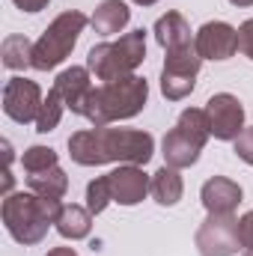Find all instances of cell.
<instances>
[{"label": "cell", "mask_w": 253, "mask_h": 256, "mask_svg": "<svg viewBox=\"0 0 253 256\" xmlns=\"http://www.w3.org/2000/svg\"><path fill=\"white\" fill-rule=\"evenodd\" d=\"M68 155L80 167L102 164H149L155 155V137L137 128H84L68 137Z\"/></svg>", "instance_id": "obj_1"}, {"label": "cell", "mask_w": 253, "mask_h": 256, "mask_svg": "<svg viewBox=\"0 0 253 256\" xmlns=\"http://www.w3.org/2000/svg\"><path fill=\"white\" fill-rule=\"evenodd\" d=\"M60 212H63L60 200L39 196V194H33V191H18V194L3 196V208H0L6 232L18 244H24V248L39 244L48 236V226L57 224Z\"/></svg>", "instance_id": "obj_2"}, {"label": "cell", "mask_w": 253, "mask_h": 256, "mask_svg": "<svg viewBox=\"0 0 253 256\" xmlns=\"http://www.w3.org/2000/svg\"><path fill=\"white\" fill-rule=\"evenodd\" d=\"M149 102V84L140 74H128L120 80H108L98 84L84 108V116L92 122V128L110 126L120 120H131L137 116Z\"/></svg>", "instance_id": "obj_3"}, {"label": "cell", "mask_w": 253, "mask_h": 256, "mask_svg": "<svg viewBox=\"0 0 253 256\" xmlns=\"http://www.w3.org/2000/svg\"><path fill=\"white\" fill-rule=\"evenodd\" d=\"M143 60H146V33L128 30L114 42L92 45L86 54V68L92 72V78L108 84V80H120V78L134 74L137 66H143Z\"/></svg>", "instance_id": "obj_4"}, {"label": "cell", "mask_w": 253, "mask_h": 256, "mask_svg": "<svg viewBox=\"0 0 253 256\" xmlns=\"http://www.w3.org/2000/svg\"><path fill=\"white\" fill-rule=\"evenodd\" d=\"M212 131H208V120H206V110L200 108H185L176 120V126L164 134V143H161V155H164V164L167 167H176V170H185L194 167L200 161V152L206 149Z\"/></svg>", "instance_id": "obj_5"}, {"label": "cell", "mask_w": 253, "mask_h": 256, "mask_svg": "<svg viewBox=\"0 0 253 256\" xmlns=\"http://www.w3.org/2000/svg\"><path fill=\"white\" fill-rule=\"evenodd\" d=\"M86 24H90V18H86L84 12H78V9L60 12V15L45 27V33L33 42V68H36V72H51V68H57V66L74 51V45H78L80 33L86 30Z\"/></svg>", "instance_id": "obj_6"}, {"label": "cell", "mask_w": 253, "mask_h": 256, "mask_svg": "<svg viewBox=\"0 0 253 256\" xmlns=\"http://www.w3.org/2000/svg\"><path fill=\"white\" fill-rule=\"evenodd\" d=\"M200 66H202V57L196 54L194 45L167 51L164 68H161V96L167 102H182L185 96H190L196 86Z\"/></svg>", "instance_id": "obj_7"}, {"label": "cell", "mask_w": 253, "mask_h": 256, "mask_svg": "<svg viewBox=\"0 0 253 256\" xmlns=\"http://www.w3.org/2000/svg\"><path fill=\"white\" fill-rule=\"evenodd\" d=\"M196 254L200 256H236L242 248V236H238V218L236 214H208L196 236H194Z\"/></svg>", "instance_id": "obj_8"}, {"label": "cell", "mask_w": 253, "mask_h": 256, "mask_svg": "<svg viewBox=\"0 0 253 256\" xmlns=\"http://www.w3.org/2000/svg\"><path fill=\"white\" fill-rule=\"evenodd\" d=\"M42 104H45V96H42L36 80H27V78H9L6 80V86H3V114L12 122H18V126L36 122L39 114H42Z\"/></svg>", "instance_id": "obj_9"}, {"label": "cell", "mask_w": 253, "mask_h": 256, "mask_svg": "<svg viewBox=\"0 0 253 256\" xmlns=\"http://www.w3.org/2000/svg\"><path fill=\"white\" fill-rule=\"evenodd\" d=\"M202 110L214 140H236L244 131V108L232 92H214Z\"/></svg>", "instance_id": "obj_10"}, {"label": "cell", "mask_w": 253, "mask_h": 256, "mask_svg": "<svg viewBox=\"0 0 253 256\" xmlns=\"http://www.w3.org/2000/svg\"><path fill=\"white\" fill-rule=\"evenodd\" d=\"M194 48L202 60H230L238 51V30L226 21H206L194 33Z\"/></svg>", "instance_id": "obj_11"}, {"label": "cell", "mask_w": 253, "mask_h": 256, "mask_svg": "<svg viewBox=\"0 0 253 256\" xmlns=\"http://www.w3.org/2000/svg\"><path fill=\"white\" fill-rule=\"evenodd\" d=\"M54 90L60 92L66 110L84 116V108H86V102H90V96H92V90H96V86H92V72H90L86 66H68V68H63V72L57 74Z\"/></svg>", "instance_id": "obj_12"}, {"label": "cell", "mask_w": 253, "mask_h": 256, "mask_svg": "<svg viewBox=\"0 0 253 256\" xmlns=\"http://www.w3.org/2000/svg\"><path fill=\"white\" fill-rule=\"evenodd\" d=\"M110 176V191H114V202L120 206H137L143 202V196L149 194V182L152 176L143 173L140 164H120Z\"/></svg>", "instance_id": "obj_13"}, {"label": "cell", "mask_w": 253, "mask_h": 256, "mask_svg": "<svg viewBox=\"0 0 253 256\" xmlns=\"http://www.w3.org/2000/svg\"><path fill=\"white\" fill-rule=\"evenodd\" d=\"M200 200H202L208 214H236L238 202L244 200V191H242L238 182H232L226 176H212V179L202 182Z\"/></svg>", "instance_id": "obj_14"}, {"label": "cell", "mask_w": 253, "mask_h": 256, "mask_svg": "<svg viewBox=\"0 0 253 256\" xmlns=\"http://www.w3.org/2000/svg\"><path fill=\"white\" fill-rule=\"evenodd\" d=\"M152 33H155V39H158V45H161L164 51H176V48L194 45L190 24L185 21L182 12H167V15H161V18L155 21Z\"/></svg>", "instance_id": "obj_15"}, {"label": "cell", "mask_w": 253, "mask_h": 256, "mask_svg": "<svg viewBox=\"0 0 253 256\" xmlns=\"http://www.w3.org/2000/svg\"><path fill=\"white\" fill-rule=\"evenodd\" d=\"M128 21H131V9L122 0H102L96 6L92 18H90L92 30L98 36H116V33H122L128 27Z\"/></svg>", "instance_id": "obj_16"}, {"label": "cell", "mask_w": 253, "mask_h": 256, "mask_svg": "<svg viewBox=\"0 0 253 256\" xmlns=\"http://www.w3.org/2000/svg\"><path fill=\"white\" fill-rule=\"evenodd\" d=\"M92 212L86 208V206H78V202H68L63 206V212H60V218H57V232L68 238V242H80V238H86L90 236V230H92Z\"/></svg>", "instance_id": "obj_17"}, {"label": "cell", "mask_w": 253, "mask_h": 256, "mask_svg": "<svg viewBox=\"0 0 253 256\" xmlns=\"http://www.w3.org/2000/svg\"><path fill=\"white\" fill-rule=\"evenodd\" d=\"M149 194L155 196V202L158 206H176L179 200H182V194H185V182H182V176H179V170L176 167H161V170H155L152 173V182H149Z\"/></svg>", "instance_id": "obj_18"}, {"label": "cell", "mask_w": 253, "mask_h": 256, "mask_svg": "<svg viewBox=\"0 0 253 256\" xmlns=\"http://www.w3.org/2000/svg\"><path fill=\"white\" fill-rule=\"evenodd\" d=\"M27 188L39 196H54V200H63L68 191V176L63 173V167H48V170H39V173H27Z\"/></svg>", "instance_id": "obj_19"}, {"label": "cell", "mask_w": 253, "mask_h": 256, "mask_svg": "<svg viewBox=\"0 0 253 256\" xmlns=\"http://www.w3.org/2000/svg\"><path fill=\"white\" fill-rule=\"evenodd\" d=\"M0 57H3V66L9 72H21V68H33V42L21 33H12L3 39L0 45Z\"/></svg>", "instance_id": "obj_20"}, {"label": "cell", "mask_w": 253, "mask_h": 256, "mask_svg": "<svg viewBox=\"0 0 253 256\" xmlns=\"http://www.w3.org/2000/svg\"><path fill=\"white\" fill-rule=\"evenodd\" d=\"M63 114H66L63 98H60V92L51 86V90H48V96H45L42 114H39V120H36V131H39V134H48V131H54V128L60 126Z\"/></svg>", "instance_id": "obj_21"}, {"label": "cell", "mask_w": 253, "mask_h": 256, "mask_svg": "<svg viewBox=\"0 0 253 256\" xmlns=\"http://www.w3.org/2000/svg\"><path fill=\"white\" fill-rule=\"evenodd\" d=\"M110 202H114L110 176H96V179L86 185V208H90L92 214H102Z\"/></svg>", "instance_id": "obj_22"}, {"label": "cell", "mask_w": 253, "mask_h": 256, "mask_svg": "<svg viewBox=\"0 0 253 256\" xmlns=\"http://www.w3.org/2000/svg\"><path fill=\"white\" fill-rule=\"evenodd\" d=\"M21 167H24V173H39V170L57 167V152L51 146H30L21 155Z\"/></svg>", "instance_id": "obj_23"}, {"label": "cell", "mask_w": 253, "mask_h": 256, "mask_svg": "<svg viewBox=\"0 0 253 256\" xmlns=\"http://www.w3.org/2000/svg\"><path fill=\"white\" fill-rule=\"evenodd\" d=\"M232 149H236V155H238L244 164H250L253 167V126L244 128V131L232 140Z\"/></svg>", "instance_id": "obj_24"}, {"label": "cell", "mask_w": 253, "mask_h": 256, "mask_svg": "<svg viewBox=\"0 0 253 256\" xmlns=\"http://www.w3.org/2000/svg\"><path fill=\"white\" fill-rule=\"evenodd\" d=\"M238 51L253 60V18H248L242 27H238Z\"/></svg>", "instance_id": "obj_25"}, {"label": "cell", "mask_w": 253, "mask_h": 256, "mask_svg": "<svg viewBox=\"0 0 253 256\" xmlns=\"http://www.w3.org/2000/svg\"><path fill=\"white\" fill-rule=\"evenodd\" d=\"M238 236H242V248L244 250H253V212H248L238 220Z\"/></svg>", "instance_id": "obj_26"}, {"label": "cell", "mask_w": 253, "mask_h": 256, "mask_svg": "<svg viewBox=\"0 0 253 256\" xmlns=\"http://www.w3.org/2000/svg\"><path fill=\"white\" fill-rule=\"evenodd\" d=\"M12 3H15L21 12H42L51 0H12Z\"/></svg>", "instance_id": "obj_27"}, {"label": "cell", "mask_w": 253, "mask_h": 256, "mask_svg": "<svg viewBox=\"0 0 253 256\" xmlns=\"http://www.w3.org/2000/svg\"><path fill=\"white\" fill-rule=\"evenodd\" d=\"M48 256H78L72 248H54V250H48Z\"/></svg>", "instance_id": "obj_28"}, {"label": "cell", "mask_w": 253, "mask_h": 256, "mask_svg": "<svg viewBox=\"0 0 253 256\" xmlns=\"http://www.w3.org/2000/svg\"><path fill=\"white\" fill-rule=\"evenodd\" d=\"M232 6H253V0H230Z\"/></svg>", "instance_id": "obj_29"}, {"label": "cell", "mask_w": 253, "mask_h": 256, "mask_svg": "<svg viewBox=\"0 0 253 256\" xmlns=\"http://www.w3.org/2000/svg\"><path fill=\"white\" fill-rule=\"evenodd\" d=\"M131 3H137V6H152V3H158V0H131Z\"/></svg>", "instance_id": "obj_30"}, {"label": "cell", "mask_w": 253, "mask_h": 256, "mask_svg": "<svg viewBox=\"0 0 253 256\" xmlns=\"http://www.w3.org/2000/svg\"><path fill=\"white\" fill-rule=\"evenodd\" d=\"M244 256H253V250H244Z\"/></svg>", "instance_id": "obj_31"}]
</instances>
